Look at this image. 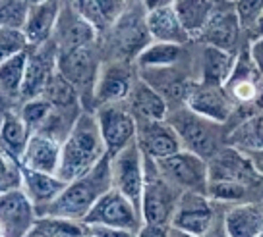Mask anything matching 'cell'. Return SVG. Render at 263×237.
I'll return each instance as SVG.
<instances>
[{
	"mask_svg": "<svg viewBox=\"0 0 263 237\" xmlns=\"http://www.w3.org/2000/svg\"><path fill=\"white\" fill-rule=\"evenodd\" d=\"M25 237H47V235H45V233H43L41 229H39L37 226H35V228H33L31 231H29V233H27Z\"/></svg>",
	"mask_w": 263,
	"mask_h": 237,
	"instance_id": "48",
	"label": "cell"
},
{
	"mask_svg": "<svg viewBox=\"0 0 263 237\" xmlns=\"http://www.w3.org/2000/svg\"><path fill=\"white\" fill-rule=\"evenodd\" d=\"M54 110H57V106L52 102H49L45 97H35L25 100L20 108V114L24 116V120L31 127L33 133H37L45 127V123L49 122L50 116L54 114Z\"/></svg>",
	"mask_w": 263,
	"mask_h": 237,
	"instance_id": "35",
	"label": "cell"
},
{
	"mask_svg": "<svg viewBox=\"0 0 263 237\" xmlns=\"http://www.w3.org/2000/svg\"><path fill=\"white\" fill-rule=\"evenodd\" d=\"M101 47L97 42L74 50L58 52L57 68L68 81L80 91V95H93L101 72Z\"/></svg>",
	"mask_w": 263,
	"mask_h": 237,
	"instance_id": "8",
	"label": "cell"
},
{
	"mask_svg": "<svg viewBox=\"0 0 263 237\" xmlns=\"http://www.w3.org/2000/svg\"><path fill=\"white\" fill-rule=\"evenodd\" d=\"M85 226H108V228H126L140 231L143 216L138 206L116 187L108 189L105 195L93 205L83 218Z\"/></svg>",
	"mask_w": 263,
	"mask_h": 237,
	"instance_id": "7",
	"label": "cell"
},
{
	"mask_svg": "<svg viewBox=\"0 0 263 237\" xmlns=\"http://www.w3.org/2000/svg\"><path fill=\"white\" fill-rule=\"evenodd\" d=\"M176 0H143V4H145V8L147 10H153V8H161V6H171L174 4Z\"/></svg>",
	"mask_w": 263,
	"mask_h": 237,
	"instance_id": "46",
	"label": "cell"
},
{
	"mask_svg": "<svg viewBox=\"0 0 263 237\" xmlns=\"http://www.w3.org/2000/svg\"><path fill=\"white\" fill-rule=\"evenodd\" d=\"M255 185H248L242 181H229V180H209L207 197L215 201L217 205H236V203H246L252 201L250 193Z\"/></svg>",
	"mask_w": 263,
	"mask_h": 237,
	"instance_id": "33",
	"label": "cell"
},
{
	"mask_svg": "<svg viewBox=\"0 0 263 237\" xmlns=\"http://www.w3.org/2000/svg\"><path fill=\"white\" fill-rule=\"evenodd\" d=\"M242 37H246V31L240 24V17L236 14L234 2L229 0H219L217 8L211 14L203 31L197 35L196 42H203V45H213L219 49L230 50L238 54L242 47ZM248 39V37H246Z\"/></svg>",
	"mask_w": 263,
	"mask_h": 237,
	"instance_id": "10",
	"label": "cell"
},
{
	"mask_svg": "<svg viewBox=\"0 0 263 237\" xmlns=\"http://www.w3.org/2000/svg\"><path fill=\"white\" fill-rule=\"evenodd\" d=\"M33 131L24 120V116L14 108L2 110V120H0V143H2V153L16 156L22 160L25 153V147L31 139Z\"/></svg>",
	"mask_w": 263,
	"mask_h": 237,
	"instance_id": "27",
	"label": "cell"
},
{
	"mask_svg": "<svg viewBox=\"0 0 263 237\" xmlns=\"http://www.w3.org/2000/svg\"><path fill=\"white\" fill-rule=\"evenodd\" d=\"M108 49L110 60H128L136 62L140 52L149 42L151 33L147 27V8L140 2L138 6H128L126 12L108 29Z\"/></svg>",
	"mask_w": 263,
	"mask_h": 237,
	"instance_id": "4",
	"label": "cell"
},
{
	"mask_svg": "<svg viewBox=\"0 0 263 237\" xmlns=\"http://www.w3.org/2000/svg\"><path fill=\"white\" fill-rule=\"evenodd\" d=\"M99 35L101 33L89 21H85L74 10V6H70L68 17L64 16V8H62V14H60L57 31H54L52 39H54L58 52H66V50H74L80 49V47H87V45L97 42Z\"/></svg>",
	"mask_w": 263,
	"mask_h": 237,
	"instance_id": "20",
	"label": "cell"
},
{
	"mask_svg": "<svg viewBox=\"0 0 263 237\" xmlns=\"http://www.w3.org/2000/svg\"><path fill=\"white\" fill-rule=\"evenodd\" d=\"M234 8H236L244 31L248 33L263 12V0H234Z\"/></svg>",
	"mask_w": 263,
	"mask_h": 237,
	"instance_id": "39",
	"label": "cell"
},
{
	"mask_svg": "<svg viewBox=\"0 0 263 237\" xmlns=\"http://www.w3.org/2000/svg\"><path fill=\"white\" fill-rule=\"evenodd\" d=\"M62 14V2L60 0H45L31 4L24 31L31 47H41L54 37L58 19Z\"/></svg>",
	"mask_w": 263,
	"mask_h": 237,
	"instance_id": "21",
	"label": "cell"
},
{
	"mask_svg": "<svg viewBox=\"0 0 263 237\" xmlns=\"http://www.w3.org/2000/svg\"><path fill=\"white\" fill-rule=\"evenodd\" d=\"M168 237H199V235H194V233H188V231H184V229H178V228H174V226H171Z\"/></svg>",
	"mask_w": 263,
	"mask_h": 237,
	"instance_id": "47",
	"label": "cell"
},
{
	"mask_svg": "<svg viewBox=\"0 0 263 237\" xmlns=\"http://www.w3.org/2000/svg\"><path fill=\"white\" fill-rule=\"evenodd\" d=\"M39 220L37 208L24 189L0 195V233L2 237H25Z\"/></svg>",
	"mask_w": 263,
	"mask_h": 237,
	"instance_id": "15",
	"label": "cell"
},
{
	"mask_svg": "<svg viewBox=\"0 0 263 237\" xmlns=\"http://www.w3.org/2000/svg\"><path fill=\"white\" fill-rule=\"evenodd\" d=\"M259 187L263 189V178H259Z\"/></svg>",
	"mask_w": 263,
	"mask_h": 237,
	"instance_id": "51",
	"label": "cell"
},
{
	"mask_svg": "<svg viewBox=\"0 0 263 237\" xmlns=\"http://www.w3.org/2000/svg\"><path fill=\"white\" fill-rule=\"evenodd\" d=\"M224 228L229 237H261L263 205L259 201H246L222 208Z\"/></svg>",
	"mask_w": 263,
	"mask_h": 237,
	"instance_id": "22",
	"label": "cell"
},
{
	"mask_svg": "<svg viewBox=\"0 0 263 237\" xmlns=\"http://www.w3.org/2000/svg\"><path fill=\"white\" fill-rule=\"evenodd\" d=\"M138 79H140V72L136 62H128V60L103 62L97 83H95V91H93L95 104L105 106L115 102H126Z\"/></svg>",
	"mask_w": 263,
	"mask_h": 237,
	"instance_id": "9",
	"label": "cell"
},
{
	"mask_svg": "<svg viewBox=\"0 0 263 237\" xmlns=\"http://www.w3.org/2000/svg\"><path fill=\"white\" fill-rule=\"evenodd\" d=\"M199 45H201V49L196 54V81L224 87V83L229 81L230 74H232V68L236 64L238 54L213 47V45H203V42H199Z\"/></svg>",
	"mask_w": 263,
	"mask_h": 237,
	"instance_id": "19",
	"label": "cell"
},
{
	"mask_svg": "<svg viewBox=\"0 0 263 237\" xmlns=\"http://www.w3.org/2000/svg\"><path fill=\"white\" fill-rule=\"evenodd\" d=\"M136 143L143 156L151 160H161L182 150L180 137L168 120H138Z\"/></svg>",
	"mask_w": 263,
	"mask_h": 237,
	"instance_id": "16",
	"label": "cell"
},
{
	"mask_svg": "<svg viewBox=\"0 0 263 237\" xmlns=\"http://www.w3.org/2000/svg\"><path fill=\"white\" fill-rule=\"evenodd\" d=\"M112 187V164L110 155H107L87 174L68 181L66 189L58 195L57 201L43 208L39 216H57L83 222L93 205Z\"/></svg>",
	"mask_w": 263,
	"mask_h": 237,
	"instance_id": "2",
	"label": "cell"
},
{
	"mask_svg": "<svg viewBox=\"0 0 263 237\" xmlns=\"http://www.w3.org/2000/svg\"><path fill=\"white\" fill-rule=\"evenodd\" d=\"M229 2H234V0H229Z\"/></svg>",
	"mask_w": 263,
	"mask_h": 237,
	"instance_id": "53",
	"label": "cell"
},
{
	"mask_svg": "<svg viewBox=\"0 0 263 237\" xmlns=\"http://www.w3.org/2000/svg\"><path fill=\"white\" fill-rule=\"evenodd\" d=\"M261 237H263V233H261Z\"/></svg>",
	"mask_w": 263,
	"mask_h": 237,
	"instance_id": "54",
	"label": "cell"
},
{
	"mask_svg": "<svg viewBox=\"0 0 263 237\" xmlns=\"http://www.w3.org/2000/svg\"><path fill=\"white\" fill-rule=\"evenodd\" d=\"M147 27L153 41L184 45V47L194 41L176 14L174 4L147 10Z\"/></svg>",
	"mask_w": 263,
	"mask_h": 237,
	"instance_id": "23",
	"label": "cell"
},
{
	"mask_svg": "<svg viewBox=\"0 0 263 237\" xmlns=\"http://www.w3.org/2000/svg\"><path fill=\"white\" fill-rule=\"evenodd\" d=\"M207 162H209V180L242 181L248 185L259 187V176L254 170L248 153L240 148L224 145Z\"/></svg>",
	"mask_w": 263,
	"mask_h": 237,
	"instance_id": "17",
	"label": "cell"
},
{
	"mask_svg": "<svg viewBox=\"0 0 263 237\" xmlns=\"http://www.w3.org/2000/svg\"><path fill=\"white\" fill-rule=\"evenodd\" d=\"M31 8L29 0H0V21L6 27L24 29L27 21V14Z\"/></svg>",
	"mask_w": 263,
	"mask_h": 237,
	"instance_id": "38",
	"label": "cell"
},
{
	"mask_svg": "<svg viewBox=\"0 0 263 237\" xmlns=\"http://www.w3.org/2000/svg\"><path fill=\"white\" fill-rule=\"evenodd\" d=\"M217 2L219 0H176L174 2L176 14L194 41L197 39V35L203 31L211 14L217 8Z\"/></svg>",
	"mask_w": 263,
	"mask_h": 237,
	"instance_id": "29",
	"label": "cell"
},
{
	"mask_svg": "<svg viewBox=\"0 0 263 237\" xmlns=\"http://www.w3.org/2000/svg\"><path fill=\"white\" fill-rule=\"evenodd\" d=\"M126 104L138 120H166L171 112V104L166 102V98L141 77L130 91Z\"/></svg>",
	"mask_w": 263,
	"mask_h": 237,
	"instance_id": "25",
	"label": "cell"
},
{
	"mask_svg": "<svg viewBox=\"0 0 263 237\" xmlns=\"http://www.w3.org/2000/svg\"><path fill=\"white\" fill-rule=\"evenodd\" d=\"M166 120L173 123V127L178 133L182 148L203 156L205 160H209L215 153H219L224 147L222 141H227V135H229V133H222L224 123L213 122L205 116L190 110L184 104L171 110Z\"/></svg>",
	"mask_w": 263,
	"mask_h": 237,
	"instance_id": "3",
	"label": "cell"
},
{
	"mask_svg": "<svg viewBox=\"0 0 263 237\" xmlns=\"http://www.w3.org/2000/svg\"><path fill=\"white\" fill-rule=\"evenodd\" d=\"M41 97H45L49 102H52L57 108H68V110H74V108H80V91L76 89L72 83L66 79L64 75L57 72L50 75L45 89H43Z\"/></svg>",
	"mask_w": 263,
	"mask_h": 237,
	"instance_id": "32",
	"label": "cell"
},
{
	"mask_svg": "<svg viewBox=\"0 0 263 237\" xmlns=\"http://www.w3.org/2000/svg\"><path fill=\"white\" fill-rule=\"evenodd\" d=\"M184 106L217 123H229L230 118L238 112V104L232 100L224 87L207 85L196 79L192 81L186 93Z\"/></svg>",
	"mask_w": 263,
	"mask_h": 237,
	"instance_id": "14",
	"label": "cell"
},
{
	"mask_svg": "<svg viewBox=\"0 0 263 237\" xmlns=\"http://www.w3.org/2000/svg\"><path fill=\"white\" fill-rule=\"evenodd\" d=\"M227 145L244 153L263 148V110L246 114L238 123H234L227 135Z\"/></svg>",
	"mask_w": 263,
	"mask_h": 237,
	"instance_id": "28",
	"label": "cell"
},
{
	"mask_svg": "<svg viewBox=\"0 0 263 237\" xmlns=\"http://www.w3.org/2000/svg\"><path fill=\"white\" fill-rule=\"evenodd\" d=\"M203 237H229L227 233V228H224V214H222V208H219V214H217V218H215L213 226L209 228Z\"/></svg>",
	"mask_w": 263,
	"mask_h": 237,
	"instance_id": "43",
	"label": "cell"
},
{
	"mask_svg": "<svg viewBox=\"0 0 263 237\" xmlns=\"http://www.w3.org/2000/svg\"><path fill=\"white\" fill-rule=\"evenodd\" d=\"M186 54L184 45H173V42L151 41L136 58L138 70H149V68H168V66L180 64V60Z\"/></svg>",
	"mask_w": 263,
	"mask_h": 237,
	"instance_id": "30",
	"label": "cell"
},
{
	"mask_svg": "<svg viewBox=\"0 0 263 237\" xmlns=\"http://www.w3.org/2000/svg\"><path fill=\"white\" fill-rule=\"evenodd\" d=\"M87 237H93V235H91V233H89V235H87Z\"/></svg>",
	"mask_w": 263,
	"mask_h": 237,
	"instance_id": "52",
	"label": "cell"
},
{
	"mask_svg": "<svg viewBox=\"0 0 263 237\" xmlns=\"http://www.w3.org/2000/svg\"><path fill=\"white\" fill-rule=\"evenodd\" d=\"M110 164L112 185L141 210V197L145 187V156L140 150L138 143L134 141L120 153L110 156Z\"/></svg>",
	"mask_w": 263,
	"mask_h": 237,
	"instance_id": "11",
	"label": "cell"
},
{
	"mask_svg": "<svg viewBox=\"0 0 263 237\" xmlns=\"http://www.w3.org/2000/svg\"><path fill=\"white\" fill-rule=\"evenodd\" d=\"M217 214H219V205L211 201L207 193L184 191L176 205L171 226L203 237L213 226Z\"/></svg>",
	"mask_w": 263,
	"mask_h": 237,
	"instance_id": "13",
	"label": "cell"
},
{
	"mask_svg": "<svg viewBox=\"0 0 263 237\" xmlns=\"http://www.w3.org/2000/svg\"><path fill=\"white\" fill-rule=\"evenodd\" d=\"M31 4H37V2H45V0H29Z\"/></svg>",
	"mask_w": 263,
	"mask_h": 237,
	"instance_id": "50",
	"label": "cell"
},
{
	"mask_svg": "<svg viewBox=\"0 0 263 237\" xmlns=\"http://www.w3.org/2000/svg\"><path fill=\"white\" fill-rule=\"evenodd\" d=\"M60 156H62V141L49 137L45 133H33L22 156V164L37 172L58 174Z\"/></svg>",
	"mask_w": 263,
	"mask_h": 237,
	"instance_id": "24",
	"label": "cell"
},
{
	"mask_svg": "<svg viewBox=\"0 0 263 237\" xmlns=\"http://www.w3.org/2000/svg\"><path fill=\"white\" fill-rule=\"evenodd\" d=\"M24 185V164L20 158L2 153L0 155V191H16Z\"/></svg>",
	"mask_w": 263,
	"mask_h": 237,
	"instance_id": "36",
	"label": "cell"
},
{
	"mask_svg": "<svg viewBox=\"0 0 263 237\" xmlns=\"http://www.w3.org/2000/svg\"><path fill=\"white\" fill-rule=\"evenodd\" d=\"M159 172L174 187L184 191L207 193L209 187V162L203 156L182 148L174 155L155 160Z\"/></svg>",
	"mask_w": 263,
	"mask_h": 237,
	"instance_id": "6",
	"label": "cell"
},
{
	"mask_svg": "<svg viewBox=\"0 0 263 237\" xmlns=\"http://www.w3.org/2000/svg\"><path fill=\"white\" fill-rule=\"evenodd\" d=\"M99 120V127L103 133V139L107 145V153L115 156L122 148L132 145L138 135V120L132 114L126 102H115L97 106L95 110Z\"/></svg>",
	"mask_w": 263,
	"mask_h": 237,
	"instance_id": "12",
	"label": "cell"
},
{
	"mask_svg": "<svg viewBox=\"0 0 263 237\" xmlns=\"http://www.w3.org/2000/svg\"><path fill=\"white\" fill-rule=\"evenodd\" d=\"M248 37V42L254 41V39H259V37H263V12L259 14V17L255 19V24L250 27V31L246 33Z\"/></svg>",
	"mask_w": 263,
	"mask_h": 237,
	"instance_id": "45",
	"label": "cell"
},
{
	"mask_svg": "<svg viewBox=\"0 0 263 237\" xmlns=\"http://www.w3.org/2000/svg\"><path fill=\"white\" fill-rule=\"evenodd\" d=\"M171 226H155V224H143L138 231V237H168Z\"/></svg>",
	"mask_w": 263,
	"mask_h": 237,
	"instance_id": "42",
	"label": "cell"
},
{
	"mask_svg": "<svg viewBox=\"0 0 263 237\" xmlns=\"http://www.w3.org/2000/svg\"><path fill=\"white\" fill-rule=\"evenodd\" d=\"M257 201H259V203L263 205V189H261V195H259V199H257Z\"/></svg>",
	"mask_w": 263,
	"mask_h": 237,
	"instance_id": "49",
	"label": "cell"
},
{
	"mask_svg": "<svg viewBox=\"0 0 263 237\" xmlns=\"http://www.w3.org/2000/svg\"><path fill=\"white\" fill-rule=\"evenodd\" d=\"M93 237H138V231L126 228H108V226H87Z\"/></svg>",
	"mask_w": 263,
	"mask_h": 237,
	"instance_id": "40",
	"label": "cell"
},
{
	"mask_svg": "<svg viewBox=\"0 0 263 237\" xmlns=\"http://www.w3.org/2000/svg\"><path fill=\"white\" fill-rule=\"evenodd\" d=\"M263 81L261 72L255 68L254 60L250 58L248 47L240 50L236 56V64L232 68L229 81L224 83V89L229 93L232 100L236 104H244V106H252L257 89Z\"/></svg>",
	"mask_w": 263,
	"mask_h": 237,
	"instance_id": "18",
	"label": "cell"
},
{
	"mask_svg": "<svg viewBox=\"0 0 263 237\" xmlns=\"http://www.w3.org/2000/svg\"><path fill=\"white\" fill-rule=\"evenodd\" d=\"M182 191L161 176L155 160L145 156V187L141 197L143 224L171 226Z\"/></svg>",
	"mask_w": 263,
	"mask_h": 237,
	"instance_id": "5",
	"label": "cell"
},
{
	"mask_svg": "<svg viewBox=\"0 0 263 237\" xmlns=\"http://www.w3.org/2000/svg\"><path fill=\"white\" fill-rule=\"evenodd\" d=\"M248 52H250V58L254 60L255 68H257L263 75V37L248 42Z\"/></svg>",
	"mask_w": 263,
	"mask_h": 237,
	"instance_id": "41",
	"label": "cell"
},
{
	"mask_svg": "<svg viewBox=\"0 0 263 237\" xmlns=\"http://www.w3.org/2000/svg\"><path fill=\"white\" fill-rule=\"evenodd\" d=\"M66 185H68V181L62 180L58 174L37 172V170L24 166L22 189L25 191V195L31 199V203L37 208V214L41 212L43 208H47L50 203H54L58 195L66 189Z\"/></svg>",
	"mask_w": 263,
	"mask_h": 237,
	"instance_id": "26",
	"label": "cell"
},
{
	"mask_svg": "<svg viewBox=\"0 0 263 237\" xmlns=\"http://www.w3.org/2000/svg\"><path fill=\"white\" fill-rule=\"evenodd\" d=\"M47 237H87V226L83 222L57 218V216H39L35 224Z\"/></svg>",
	"mask_w": 263,
	"mask_h": 237,
	"instance_id": "34",
	"label": "cell"
},
{
	"mask_svg": "<svg viewBox=\"0 0 263 237\" xmlns=\"http://www.w3.org/2000/svg\"><path fill=\"white\" fill-rule=\"evenodd\" d=\"M29 49H31V45L27 41L24 29L6 27V25L0 27V60L27 52Z\"/></svg>",
	"mask_w": 263,
	"mask_h": 237,
	"instance_id": "37",
	"label": "cell"
},
{
	"mask_svg": "<svg viewBox=\"0 0 263 237\" xmlns=\"http://www.w3.org/2000/svg\"><path fill=\"white\" fill-rule=\"evenodd\" d=\"M107 155V145L99 127L97 114L91 110H82L72 131L62 143L58 176L64 181L76 180L95 168Z\"/></svg>",
	"mask_w": 263,
	"mask_h": 237,
	"instance_id": "1",
	"label": "cell"
},
{
	"mask_svg": "<svg viewBox=\"0 0 263 237\" xmlns=\"http://www.w3.org/2000/svg\"><path fill=\"white\" fill-rule=\"evenodd\" d=\"M27 60H29V50L0 60V91L4 100L20 98L22 95V85L25 79V70H27Z\"/></svg>",
	"mask_w": 263,
	"mask_h": 237,
	"instance_id": "31",
	"label": "cell"
},
{
	"mask_svg": "<svg viewBox=\"0 0 263 237\" xmlns=\"http://www.w3.org/2000/svg\"><path fill=\"white\" fill-rule=\"evenodd\" d=\"M248 156H250L252 166H254V170L257 172V176L263 178V148H259V150H252V153H248Z\"/></svg>",
	"mask_w": 263,
	"mask_h": 237,
	"instance_id": "44",
	"label": "cell"
}]
</instances>
